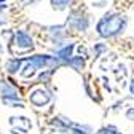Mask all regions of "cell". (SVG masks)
<instances>
[{
	"mask_svg": "<svg viewBox=\"0 0 134 134\" xmlns=\"http://www.w3.org/2000/svg\"><path fill=\"white\" fill-rule=\"evenodd\" d=\"M72 3H74V0H51L53 10H58V11H62L65 8L72 7Z\"/></svg>",
	"mask_w": 134,
	"mask_h": 134,
	"instance_id": "cell-5",
	"label": "cell"
},
{
	"mask_svg": "<svg viewBox=\"0 0 134 134\" xmlns=\"http://www.w3.org/2000/svg\"><path fill=\"white\" fill-rule=\"evenodd\" d=\"M126 116L131 120V118H134V109H129L128 112H126Z\"/></svg>",
	"mask_w": 134,
	"mask_h": 134,
	"instance_id": "cell-10",
	"label": "cell"
},
{
	"mask_svg": "<svg viewBox=\"0 0 134 134\" xmlns=\"http://www.w3.org/2000/svg\"><path fill=\"white\" fill-rule=\"evenodd\" d=\"M16 45H18L19 48H32L30 35H27L24 30H18L16 32Z\"/></svg>",
	"mask_w": 134,
	"mask_h": 134,
	"instance_id": "cell-4",
	"label": "cell"
},
{
	"mask_svg": "<svg viewBox=\"0 0 134 134\" xmlns=\"http://www.w3.org/2000/svg\"><path fill=\"white\" fill-rule=\"evenodd\" d=\"M72 49H74V45H69V46H65L64 49H59V51H58V58L59 59H70Z\"/></svg>",
	"mask_w": 134,
	"mask_h": 134,
	"instance_id": "cell-6",
	"label": "cell"
},
{
	"mask_svg": "<svg viewBox=\"0 0 134 134\" xmlns=\"http://www.w3.org/2000/svg\"><path fill=\"white\" fill-rule=\"evenodd\" d=\"M126 27V18L123 14H105L97 23V34L104 38H112L121 34Z\"/></svg>",
	"mask_w": 134,
	"mask_h": 134,
	"instance_id": "cell-1",
	"label": "cell"
},
{
	"mask_svg": "<svg viewBox=\"0 0 134 134\" xmlns=\"http://www.w3.org/2000/svg\"><path fill=\"white\" fill-rule=\"evenodd\" d=\"M67 26L75 29V30H81L85 32L88 29V18L86 13H81V10H74L67 19Z\"/></svg>",
	"mask_w": 134,
	"mask_h": 134,
	"instance_id": "cell-2",
	"label": "cell"
},
{
	"mask_svg": "<svg viewBox=\"0 0 134 134\" xmlns=\"http://www.w3.org/2000/svg\"><path fill=\"white\" fill-rule=\"evenodd\" d=\"M49 134H72V132L67 131V129H53Z\"/></svg>",
	"mask_w": 134,
	"mask_h": 134,
	"instance_id": "cell-9",
	"label": "cell"
},
{
	"mask_svg": "<svg viewBox=\"0 0 134 134\" xmlns=\"http://www.w3.org/2000/svg\"><path fill=\"white\" fill-rule=\"evenodd\" d=\"M131 93H134V80H132V83H131Z\"/></svg>",
	"mask_w": 134,
	"mask_h": 134,
	"instance_id": "cell-11",
	"label": "cell"
},
{
	"mask_svg": "<svg viewBox=\"0 0 134 134\" xmlns=\"http://www.w3.org/2000/svg\"><path fill=\"white\" fill-rule=\"evenodd\" d=\"M69 61V64H72L74 65V69H77V70H81L83 69V65H85V61L81 59V56H78V58H72V59H67Z\"/></svg>",
	"mask_w": 134,
	"mask_h": 134,
	"instance_id": "cell-7",
	"label": "cell"
},
{
	"mask_svg": "<svg viewBox=\"0 0 134 134\" xmlns=\"http://www.w3.org/2000/svg\"><path fill=\"white\" fill-rule=\"evenodd\" d=\"M29 99H30V102H32L34 105L43 107V105H46L49 100H51V96H49V93L45 91V90H35Z\"/></svg>",
	"mask_w": 134,
	"mask_h": 134,
	"instance_id": "cell-3",
	"label": "cell"
},
{
	"mask_svg": "<svg viewBox=\"0 0 134 134\" xmlns=\"http://www.w3.org/2000/svg\"><path fill=\"white\" fill-rule=\"evenodd\" d=\"M132 42H134V38H132Z\"/></svg>",
	"mask_w": 134,
	"mask_h": 134,
	"instance_id": "cell-12",
	"label": "cell"
},
{
	"mask_svg": "<svg viewBox=\"0 0 134 134\" xmlns=\"http://www.w3.org/2000/svg\"><path fill=\"white\" fill-rule=\"evenodd\" d=\"M19 65H21V61H19V59H14V61H11V62L8 64V72L14 74L16 70L19 69Z\"/></svg>",
	"mask_w": 134,
	"mask_h": 134,
	"instance_id": "cell-8",
	"label": "cell"
}]
</instances>
